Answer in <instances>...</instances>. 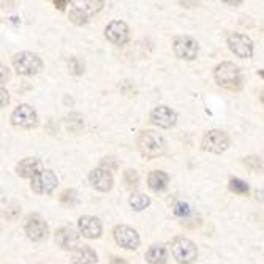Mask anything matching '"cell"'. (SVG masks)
<instances>
[{"label": "cell", "mask_w": 264, "mask_h": 264, "mask_svg": "<svg viewBox=\"0 0 264 264\" xmlns=\"http://www.w3.org/2000/svg\"><path fill=\"white\" fill-rule=\"evenodd\" d=\"M214 76H215V82H217L220 87L226 89V91L239 92L244 87L242 71L233 62H223L217 65V68L214 71Z\"/></svg>", "instance_id": "1"}, {"label": "cell", "mask_w": 264, "mask_h": 264, "mask_svg": "<svg viewBox=\"0 0 264 264\" xmlns=\"http://www.w3.org/2000/svg\"><path fill=\"white\" fill-rule=\"evenodd\" d=\"M138 149L142 157L146 158H158L166 151L165 138L154 130H144L138 138Z\"/></svg>", "instance_id": "2"}, {"label": "cell", "mask_w": 264, "mask_h": 264, "mask_svg": "<svg viewBox=\"0 0 264 264\" xmlns=\"http://www.w3.org/2000/svg\"><path fill=\"white\" fill-rule=\"evenodd\" d=\"M13 67L22 76H35L43 70V61L38 54L22 51L13 56Z\"/></svg>", "instance_id": "3"}, {"label": "cell", "mask_w": 264, "mask_h": 264, "mask_svg": "<svg viewBox=\"0 0 264 264\" xmlns=\"http://www.w3.org/2000/svg\"><path fill=\"white\" fill-rule=\"evenodd\" d=\"M171 253L179 264H191L198 258V248L187 237H174L171 241Z\"/></svg>", "instance_id": "4"}, {"label": "cell", "mask_w": 264, "mask_h": 264, "mask_svg": "<svg viewBox=\"0 0 264 264\" xmlns=\"http://www.w3.org/2000/svg\"><path fill=\"white\" fill-rule=\"evenodd\" d=\"M230 136L223 130H209L206 135L202 136L201 147L206 152L212 154H223L228 147H230Z\"/></svg>", "instance_id": "5"}, {"label": "cell", "mask_w": 264, "mask_h": 264, "mask_svg": "<svg viewBox=\"0 0 264 264\" xmlns=\"http://www.w3.org/2000/svg\"><path fill=\"white\" fill-rule=\"evenodd\" d=\"M11 124L15 127L31 130L38 125V116L37 111L31 105H19L16 109L11 112Z\"/></svg>", "instance_id": "6"}, {"label": "cell", "mask_w": 264, "mask_h": 264, "mask_svg": "<svg viewBox=\"0 0 264 264\" xmlns=\"http://www.w3.org/2000/svg\"><path fill=\"white\" fill-rule=\"evenodd\" d=\"M172 49H174V54L182 59V61H195L198 57V52H200V45H198V41L191 37H177L174 38V43H172Z\"/></svg>", "instance_id": "7"}, {"label": "cell", "mask_w": 264, "mask_h": 264, "mask_svg": "<svg viewBox=\"0 0 264 264\" xmlns=\"http://www.w3.org/2000/svg\"><path fill=\"white\" fill-rule=\"evenodd\" d=\"M226 45L231 52L241 59H250L253 56V41L244 33H230L226 38Z\"/></svg>", "instance_id": "8"}, {"label": "cell", "mask_w": 264, "mask_h": 264, "mask_svg": "<svg viewBox=\"0 0 264 264\" xmlns=\"http://www.w3.org/2000/svg\"><path fill=\"white\" fill-rule=\"evenodd\" d=\"M112 234H114V241L117 242V245H121V247L125 250H136L141 244L140 234H138L136 230H133L131 226L117 225L114 228Z\"/></svg>", "instance_id": "9"}, {"label": "cell", "mask_w": 264, "mask_h": 264, "mask_svg": "<svg viewBox=\"0 0 264 264\" xmlns=\"http://www.w3.org/2000/svg\"><path fill=\"white\" fill-rule=\"evenodd\" d=\"M59 184L57 176L51 170H45L31 181V188L37 195H51Z\"/></svg>", "instance_id": "10"}, {"label": "cell", "mask_w": 264, "mask_h": 264, "mask_svg": "<svg viewBox=\"0 0 264 264\" xmlns=\"http://www.w3.org/2000/svg\"><path fill=\"white\" fill-rule=\"evenodd\" d=\"M24 230H26L27 237L33 242H43L49 236V228H47L46 221L41 220L38 215L27 217L26 223H24Z\"/></svg>", "instance_id": "11"}, {"label": "cell", "mask_w": 264, "mask_h": 264, "mask_svg": "<svg viewBox=\"0 0 264 264\" xmlns=\"http://www.w3.org/2000/svg\"><path fill=\"white\" fill-rule=\"evenodd\" d=\"M105 37L112 45L122 46L130 40V27L124 21H112L105 29Z\"/></svg>", "instance_id": "12"}, {"label": "cell", "mask_w": 264, "mask_h": 264, "mask_svg": "<svg viewBox=\"0 0 264 264\" xmlns=\"http://www.w3.org/2000/svg\"><path fill=\"white\" fill-rule=\"evenodd\" d=\"M78 228L86 239H98L103 233V225H101L100 218L92 217V215H82L78 220Z\"/></svg>", "instance_id": "13"}, {"label": "cell", "mask_w": 264, "mask_h": 264, "mask_svg": "<svg viewBox=\"0 0 264 264\" xmlns=\"http://www.w3.org/2000/svg\"><path fill=\"white\" fill-rule=\"evenodd\" d=\"M89 182L98 191H109L112 188L114 179L108 168L100 166V168H95L93 171H91V174H89Z\"/></svg>", "instance_id": "14"}, {"label": "cell", "mask_w": 264, "mask_h": 264, "mask_svg": "<svg viewBox=\"0 0 264 264\" xmlns=\"http://www.w3.org/2000/svg\"><path fill=\"white\" fill-rule=\"evenodd\" d=\"M151 121L154 125H157L160 128H171L176 125L177 116L171 108L168 106H157L154 108L151 112Z\"/></svg>", "instance_id": "15"}, {"label": "cell", "mask_w": 264, "mask_h": 264, "mask_svg": "<svg viewBox=\"0 0 264 264\" xmlns=\"http://www.w3.org/2000/svg\"><path fill=\"white\" fill-rule=\"evenodd\" d=\"M41 171H45V165L40 158H24L16 165V174L22 179H31L32 181Z\"/></svg>", "instance_id": "16"}, {"label": "cell", "mask_w": 264, "mask_h": 264, "mask_svg": "<svg viewBox=\"0 0 264 264\" xmlns=\"http://www.w3.org/2000/svg\"><path fill=\"white\" fill-rule=\"evenodd\" d=\"M56 242L63 250H76L79 247V234L71 226H63L56 231Z\"/></svg>", "instance_id": "17"}, {"label": "cell", "mask_w": 264, "mask_h": 264, "mask_svg": "<svg viewBox=\"0 0 264 264\" xmlns=\"http://www.w3.org/2000/svg\"><path fill=\"white\" fill-rule=\"evenodd\" d=\"M71 261L73 264H97L98 256L89 245H79L71 255Z\"/></svg>", "instance_id": "18"}, {"label": "cell", "mask_w": 264, "mask_h": 264, "mask_svg": "<svg viewBox=\"0 0 264 264\" xmlns=\"http://www.w3.org/2000/svg\"><path fill=\"white\" fill-rule=\"evenodd\" d=\"M168 184H170V176L163 171H152L147 177L149 188L155 191V193H160V191L166 190Z\"/></svg>", "instance_id": "19"}, {"label": "cell", "mask_w": 264, "mask_h": 264, "mask_svg": "<svg viewBox=\"0 0 264 264\" xmlns=\"http://www.w3.org/2000/svg\"><path fill=\"white\" fill-rule=\"evenodd\" d=\"M146 261L149 264H166L168 261V250L165 245L155 244L146 253Z\"/></svg>", "instance_id": "20"}, {"label": "cell", "mask_w": 264, "mask_h": 264, "mask_svg": "<svg viewBox=\"0 0 264 264\" xmlns=\"http://www.w3.org/2000/svg\"><path fill=\"white\" fill-rule=\"evenodd\" d=\"M75 8H78L79 11H82L84 15L91 17L92 15L98 13V11L103 8L105 2H101V0H75V2H71Z\"/></svg>", "instance_id": "21"}, {"label": "cell", "mask_w": 264, "mask_h": 264, "mask_svg": "<svg viewBox=\"0 0 264 264\" xmlns=\"http://www.w3.org/2000/svg\"><path fill=\"white\" fill-rule=\"evenodd\" d=\"M128 202H130V206L133 211L141 212V211H144V209H147L149 206H151V198L144 193H131Z\"/></svg>", "instance_id": "22"}, {"label": "cell", "mask_w": 264, "mask_h": 264, "mask_svg": "<svg viewBox=\"0 0 264 264\" xmlns=\"http://www.w3.org/2000/svg\"><path fill=\"white\" fill-rule=\"evenodd\" d=\"M65 124H67V128L73 133H78L81 131V128L84 127V121H82V116L78 112H71L70 116H67L65 119Z\"/></svg>", "instance_id": "23"}, {"label": "cell", "mask_w": 264, "mask_h": 264, "mask_svg": "<svg viewBox=\"0 0 264 264\" xmlns=\"http://www.w3.org/2000/svg\"><path fill=\"white\" fill-rule=\"evenodd\" d=\"M244 163L247 165L251 171L264 172V160L260 158V157H255V155H248V157L244 158Z\"/></svg>", "instance_id": "24"}, {"label": "cell", "mask_w": 264, "mask_h": 264, "mask_svg": "<svg viewBox=\"0 0 264 264\" xmlns=\"http://www.w3.org/2000/svg\"><path fill=\"white\" fill-rule=\"evenodd\" d=\"M124 182L127 185V188L135 190L138 185H140V176L135 170H127L124 174Z\"/></svg>", "instance_id": "25"}, {"label": "cell", "mask_w": 264, "mask_h": 264, "mask_svg": "<svg viewBox=\"0 0 264 264\" xmlns=\"http://www.w3.org/2000/svg\"><path fill=\"white\" fill-rule=\"evenodd\" d=\"M68 19L73 22V24H76V26H84V24H87L89 22V19H91V17L89 16H86L82 13V11H79L78 8H71L70 10V15H68Z\"/></svg>", "instance_id": "26"}, {"label": "cell", "mask_w": 264, "mask_h": 264, "mask_svg": "<svg viewBox=\"0 0 264 264\" xmlns=\"http://www.w3.org/2000/svg\"><path fill=\"white\" fill-rule=\"evenodd\" d=\"M230 190L234 191V193H237V195H247L248 185L244 181H241V179L233 177V179H230Z\"/></svg>", "instance_id": "27"}, {"label": "cell", "mask_w": 264, "mask_h": 264, "mask_svg": "<svg viewBox=\"0 0 264 264\" xmlns=\"http://www.w3.org/2000/svg\"><path fill=\"white\" fill-rule=\"evenodd\" d=\"M68 70H70L71 75L79 76L84 73V62L79 57H70L68 59Z\"/></svg>", "instance_id": "28"}, {"label": "cell", "mask_w": 264, "mask_h": 264, "mask_svg": "<svg viewBox=\"0 0 264 264\" xmlns=\"http://www.w3.org/2000/svg\"><path fill=\"white\" fill-rule=\"evenodd\" d=\"M174 214H176L177 217H181V218L188 217V215H190V207H188V204H187V202H184V201L176 202V204H174Z\"/></svg>", "instance_id": "29"}, {"label": "cell", "mask_w": 264, "mask_h": 264, "mask_svg": "<svg viewBox=\"0 0 264 264\" xmlns=\"http://www.w3.org/2000/svg\"><path fill=\"white\" fill-rule=\"evenodd\" d=\"M61 201L65 204H73L76 201V191L75 190H65L61 196Z\"/></svg>", "instance_id": "30"}, {"label": "cell", "mask_w": 264, "mask_h": 264, "mask_svg": "<svg viewBox=\"0 0 264 264\" xmlns=\"http://www.w3.org/2000/svg\"><path fill=\"white\" fill-rule=\"evenodd\" d=\"M10 101V97H8V91L5 87H2V108H5L8 105Z\"/></svg>", "instance_id": "31"}, {"label": "cell", "mask_w": 264, "mask_h": 264, "mask_svg": "<svg viewBox=\"0 0 264 264\" xmlns=\"http://www.w3.org/2000/svg\"><path fill=\"white\" fill-rule=\"evenodd\" d=\"M54 5H56V8H59L61 11H63L65 7L68 5V2H67V0H54Z\"/></svg>", "instance_id": "32"}, {"label": "cell", "mask_w": 264, "mask_h": 264, "mask_svg": "<svg viewBox=\"0 0 264 264\" xmlns=\"http://www.w3.org/2000/svg\"><path fill=\"white\" fill-rule=\"evenodd\" d=\"M223 2L228 5H234V7H236V5H242V0H236V2H234V0H223Z\"/></svg>", "instance_id": "33"}, {"label": "cell", "mask_w": 264, "mask_h": 264, "mask_svg": "<svg viewBox=\"0 0 264 264\" xmlns=\"http://www.w3.org/2000/svg\"><path fill=\"white\" fill-rule=\"evenodd\" d=\"M111 264H127V263L122 261L121 258H112V260H111Z\"/></svg>", "instance_id": "34"}, {"label": "cell", "mask_w": 264, "mask_h": 264, "mask_svg": "<svg viewBox=\"0 0 264 264\" xmlns=\"http://www.w3.org/2000/svg\"><path fill=\"white\" fill-rule=\"evenodd\" d=\"M256 196H258V200L264 201V191H256Z\"/></svg>", "instance_id": "35"}, {"label": "cell", "mask_w": 264, "mask_h": 264, "mask_svg": "<svg viewBox=\"0 0 264 264\" xmlns=\"http://www.w3.org/2000/svg\"><path fill=\"white\" fill-rule=\"evenodd\" d=\"M258 76H261L263 79H264V70H260V71H258Z\"/></svg>", "instance_id": "36"}, {"label": "cell", "mask_w": 264, "mask_h": 264, "mask_svg": "<svg viewBox=\"0 0 264 264\" xmlns=\"http://www.w3.org/2000/svg\"><path fill=\"white\" fill-rule=\"evenodd\" d=\"M261 101H263V103H264V91L261 92Z\"/></svg>", "instance_id": "37"}]
</instances>
